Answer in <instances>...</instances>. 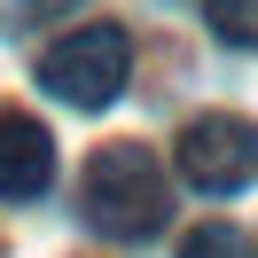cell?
I'll return each mask as SVG.
<instances>
[{
  "mask_svg": "<svg viewBox=\"0 0 258 258\" xmlns=\"http://www.w3.org/2000/svg\"><path fill=\"white\" fill-rule=\"evenodd\" d=\"M79 0H0V32H32V24H47V16H71Z\"/></svg>",
  "mask_w": 258,
  "mask_h": 258,
  "instance_id": "cell-7",
  "label": "cell"
},
{
  "mask_svg": "<svg viewBox=\"0 0 258 258\" xmlns=\"http://www.w3.org/2000/svg\"><path fill=\"white\" fill-rule=\"evenodd\" d=\"M172 157H180V180H188V188H204V196H242V188L258 180V125L235 117V110H204V117L180 125Z\"/></svg>",
  "mask_w": 258,
  "mask_h": 258,
  "instance_id": "cell-3",
  "label": "cell"
},
{
  "mask_svg": "<svg viewBox=\"0 0 258 258\" xmlns=\"http://www.w3.org/2000/svg\"><path fill=\"white\" fill-rule=\"evenodd\" d=\"M79 219L110 242H149L172 219V180L149 141H102L79 172Z\"/></svg>",
  "mask_w": 258,
  "mask_h": 258,
  "instance_id": "cell-1",
  "label": "cell"
},
{
  "mask_svg": "<svg viewBox=\"0 0 258 258\" xmlns=\"http://www.w3.org/2000/svg\"><path fill=\"white\" fill-rule=\"evenodd\" d=\"M55 180V133L32 110H0V204H32Z\"/></svg>",
  "mask_w": 258,
  "mask_h": 258,
  "instance_id": "cell-4",
  "label": "cell"
},
{
  "mask_svg": "<svg viewBox=\"0 0 258 258\" xmlns=\"http://www.w3.org/2000/svg\"><path fill=\"white\" fill-rule=\"evenodd\" d=\"M133 79V39L117 24H79L39 55V86H47L63 110H110Z\"/></svg>",
  "mask_w": 258,
  "mask_h": 258,
  "instance_id": "cell-2",
  "label": "cell"
},
{
  "mask_svg": "<svg viewBox=\"0 0 258 258\" xmlns=\"http://www.w3.org/2000/svg\"><path fill=\"white\" fill-rule=\"evenodd\" d=\"M180 258H250V235L227 227V219H204V227L180 235Z\"/></svg>",
  "mask_w": 258,
  "mask_h": 258,
  "instance_id": "cell-6",
  "label": "cell"
},
{
  "mask_svg": "<svg viewBox=\"0 0 258 258\" xmlns=\"http://www.w3.org/2000/svg\"><path fill=\"white\" fill-rule=\"evenodd\" d=\"M204 24L227 39V47H250L258 55V0H204Z\"/></svg>",
  "mask_w": 258,
  "mask_h": 258,
  "instance_id": "cell-5",
  "label": "cell"
}]
</instances>
